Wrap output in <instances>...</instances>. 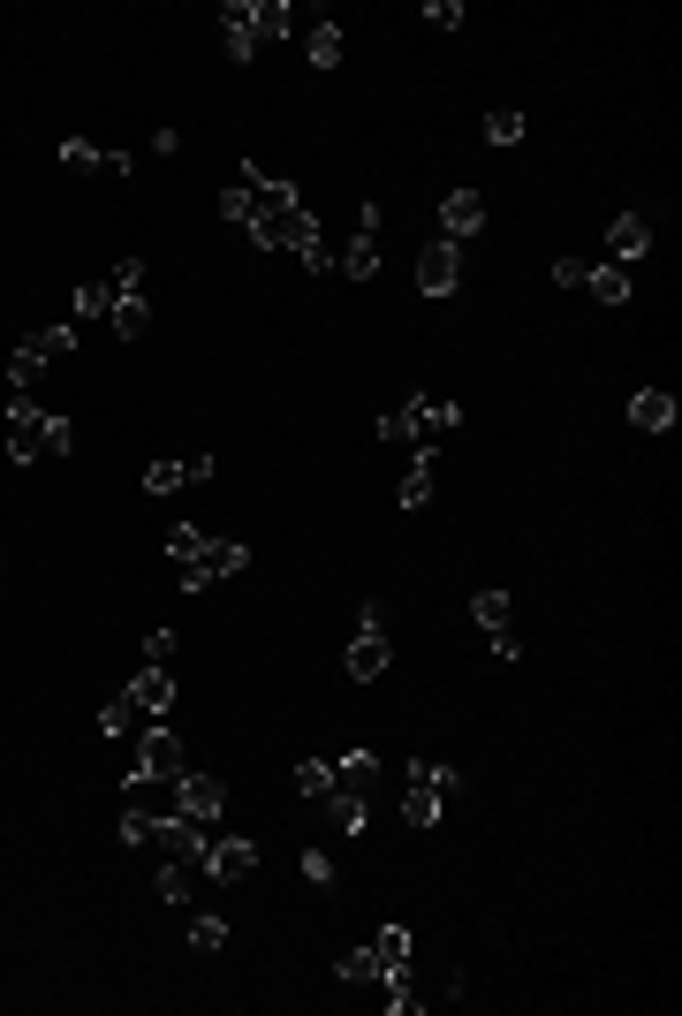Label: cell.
Segmentation results:
<instances>
[{"label":"cell","instance_id":"obj_14","mask_svg":"<svg viewBox=\"0 0 682 1016\" xmlns=\"http://www.w3.org/2000/svg\"><path fill=\"white\" fill-rule=\"evenodd\" d=\"M440 228H448V243L478 236V228H485V198H478V190H448V198H440Z\"/></svg>","mask_w":682,"mask_h":1016},{"label":"cell","instance_id":"obj_29","mask_svg":"<svg viewBox=\"0 0 682 1016\" xmlns=\"http://www.w3.org/2000/svg\"><path fill=\"white\" fill-rule=\"evenodd\" d=\"M190 948H198V956L228 948V918H213V910H205V918H190Z\"/></svg>","mask_w":682,"mask_h":1016},{"label":"cell","instance_id":"obj_47","mask_svg":"<svg viewBox=\"0 0 682 1016\" xmlns=\"http://www.w3.org/2000/svg\"><path fill=\"white\" fill-rule=\"evenodd\" d=\"M99 175H107V182H129L137 160H129V152H99Z\"/></svg>","mask_w":682,"mask_h":1016},{"label":"cell","instance_id":"obj_2","mask_svg":"<svg viewBox=\"0 0 682 1016\" xmlns=\"http://www.w3.org/2000/svg\"><path fill=\"white\" fill-rule=\"evenodd\" d=\"M69 357H77V327H39V335L16 341V357H8V387L31 395V380H39L46 365H69Z\"/></svg>","mask_w":682,"mask_h":1016},{"label":"cell","instance_id":"obj_12","mask_svg":"<svg viewBox=\"0 0 682 1016\" xmlns=\"http://www.w3.org/2000/svg\"><path fill=\"white\" fill-rule=\"evenodd\" d=\"M675 418H682V402L668 387H638V395H630V425H638V432H675Z\"/></svg>","mask_w":682,"mask_h":1016},{"label":"cell","instance_id":"obj_31","mask_svg":"<svg viewBox=\"0 0 682 1016\" xmlns=\"http://www.w3.org/2000/svg\"><path fill=\"white\" fill-rule=\"evenodd\" d=\"M297 789L311 797V805H319V797L334 789V766H327V759H303V766H297Z\"/></svg>","mask_w":682,"mask_h":1016},{"label":"cell","instance_id":"obj_48","mask_svg":"<svg viewBox=\"0 0 682 1016\" xmlns=\"http://www.w3.org/2000/svg\"><path fill=\"white\" fill-rule=\"evenodd\" d=\"M485 637H493V653H501V660H523V637H515V630H485Z\"/></svg>","mask_w":682,"mask_h":1016},{"label":"cell","instance_id":"obj_45","mask_svg":"<svg viewBox=\"0 0 682 1016\" xmlns=\"http://www.w3.org/2000/svg\"><path fill=\"white\" fill-rule=\"evenodd\" d=\"M69 448H77V425H69L61 410H53V432H46V456H69Z\"/></svg>","mask_w":682,"mask_h":1016},{"label":"cell","instance_id":"obj_8","mask_svg":"<svg viewBox=\"0 0 682 1016\" xmlns=\"http://www.w3.org/2000/svg\"><path fill=\"white\" fill-rule=\"evenodd\" d=\"M463 289V243H425L418 251V297H455Z\"/></svg>","mask_w":682,"mask_h":1016},{"label":"cell","instance_id":"obj_32","mask_svg":"<svg viewBox=\"0 0 682 1016\" xmlns=\"http://www.w3.org/2000/svg\"><path fill=\"white\" fill-rule=\"evenodd\" d=\"M258 23H265V39H289V31H297V8H289V0H258Z\"/></svg>","mask_w":682,"mask_h":1016},{"label":"cell","instance_id":"obj_20","mask_svg":"<svg viewBox=\"0 0 682 1016\" xmlns=\"http://www.w3.org/2000/svg\"><path fill=\"white\" fill-rule=\"evenodd\" d=\"M107 327H114L122 341H144V335H152V297H114Z\"/></svg>","mask_w":682,"mask_h":1016},{"label":"cell","instance_id":"obj_24","mask_svg":"<svg viewBox=\"0 0 682 1016\" xmlns=\"http://www.w3.org/2000/svg\"><path fill=\"white\" fill-rule=\"evenodd\" d=\"M334 972L349 978V986H380V978H387V972H380V948H372V940H364V948H349Z\"/></svg>","mask_w":682,"mask_h":1016},{"label":"cell","instance_id":"obj_35","mask_svg":"<svg viewBox=\"0 0 682 1016\" xmlns=\"http://www.w3.org/2000/svg\"><path fill=\"white\" fill-rule=\"evenodd\" d=\"M220 220L251 228V190H243V182H228V190H220Z\"/></svg>","mask_w":682,"mask_h":1016},{"label":"cell","instance_id":"obj_4","mask_svg":"<svg viewBox=\"0 0 682 1016\" xmlns=\"http://www.w3.org/2000/svg\"><path fill=\"white\" fill-rule=\"evenodd\" d=\"M53 410H39V395H8V464H39Z\"/></svg>","mask_w":682,"mask_h":1016},{"label":"cell","instance_id":"obj_41","mask_svg":"<svg viewBox=\"0 0 682 1016\" xmlns=\"http://www.w3.org/2000/svg\"><path fill=\"white\" fill-rule=\"evenodd\" d=\"M144 668H174V630H152V637H144Z\"/></svg>","mask_w":682,"mask_h":1016},{"label":"cell","instance_id":"obj_40","mask_svg":"<svg viewBox=\"0 0 682 1016\" xmlns=\"http://www.w3.org/2000/svg\"><path fill=\"white\" fill-rule=\"evenodd\" d=\"M380 440H418V432H410V402H394V410H380Z\"/></svg>","mask_w":682,"mask_h":1016},{"label":"cell","instance_id":"obj_42","mask_svg":"<svg viewBox=\"0 0 682 1016\" xmlns=\"http://www.w3.org/2000/svg\"><path fill=\"white\" fill-rule=\"evenodd\" d=\"M152 843V811H122V849H144Z\"/></svg>","mask_w":682,"mask_h":1016},{"label":"cell","instance_id":"obj_13","mask_svg":"<svg viewBox=\"0 0 682 1016\" xmlns=\"http://www.w3.org/2000/svg\"><path fill=\"white\" fill-rule=\"evenodd\" d=\"M606 251H614V266H638V258L652 251V220H644V212H614V228H606Z\"/></svg>","mask_w":682,"mask_h":1016},{"label":"cell","instance_id":"obj_27","mask_svg":"<svg viewBox=\"0 0 682 1016\" xmlns=\"http://www.w3.org/2000/svg\"><path fill=\"white\" fill-rule=\"evenodd\" d=\"M107 311H114V281L99 273V281H84V289H77V319H107Z\"/></svg>","mask_w":682,"mask_h":1016},{"label":"cell","instance_id":"obj_37","mask_svg":"<svg viewBox=\"0 0 682 1016\" xmlns=\"http://www.w3.org/2000/svg\"><path fill=\"white\" fill-rule=\"evenodd\" d=\"M107 281H114V297H144V258H122Z\"/></svg>","mask_w":682,"mask_h":1016},{"label":"cell","instance_id":"obj_33","mask_svg":"<svg viewBox=\"0 0 682 1016\" xmlns=\"http://www.w3.org/2000/svg\"><path fill=\"white\" fill-rule=\"evenodd\" d=\"M61 168H69V175H99V145L69 137V145H61Z\"/></svg>","mask_w":682,"mask_h":1016},{"label":"cell","instance_id":"obj_10","mask_svg":"<svg viewBox=\"0 0 682 1016\" xmlns=\"http://www.w3.org/2000/svg\"><path fill=\"white\" fill-rule=\"evenodd\" d=\"M174 811L198 819V827H213L220 811H228V781H220V774H182V781H174Z\"/></svg>","mask_w":682,"mask_h":1016},{"label":"cell","instance_id":"obj_7","mask_svg":"<svg viewBox=\"0 0 682 1016\" xmlns=\"http://www.w3.org/2000/svg\"><path fill=\"white\" fill-rule=\"evenodd\" d=\"M198 873H213L220 888H235V880H251V873H258V843H243V835H205Z\"/></svg>","mask_w":682,"mask_h":1016},{"label":"cell","instance_id":"obj_15","mask_svg":"<svg viewBox=\"0 0 682 1016\" xmlns=\"http://www.w3.org/2000/svg\"><path fill=\"white\" fill-rule=\"evenodd\" d=\"M364 805H372V797H357V789H327V797H319V819L334 827L341 843H357V835H364Z\"/></svg>","mask_w":682,"mask_h":1016},{"label":"cell","instance_id":"obj_39","mask_svg":"<svg viewBox=\"0 0 682 1016\" xmlns=\"http://www.w3.org/2000/svg\"><path fill=\"white\" fill-rule=\"evenodd\" d=\"M303 880H311V888H334V857H327V849H303Z\"/></svg>","mask_w":682,"mask_h":1016},{"label":"cell","instance_id":"obj_44","mask_svg":"<svg viewBox=\"0 0 682 1016\" xmlns=\"http://www.w3.org/2000/svg\"><path fill=\"white\" fill-rule=\"evenodd\" d=\"M425 23H432V31H463V0H432Z\"/></svg>","mask_w":682,"mask_h":1016},{"label":"cell","instance_id":"obj_36","mask_svg":"<svg viewBox=\"0 0 682 1016\" xmlns=\"http://www.w3.org/2000/svg\"><path fill=\"white\" fill-rule=\"evenodd\" d=\"M387 1009H394V1016H418V1009H425V1002H418V986H410V972L387 978Z\"/></svg>","mask_w":682,"mask_h":1016},{"label":"cell","instance_id":"obj_34","mask_svg":"<svg viewBox=\"0 0 682 1016\" xmlns=\"http://www.w3.org/2000/svg\"><path fill=\"white\" fill-rule=\"evenodd\" d=\"M182 486H190V478H182V464H174V456L144 470V494H182Z\"/></svg>","mask_w":682,"mask_h":1016},{"label":"cell","instance_id":"obj_43","mask_svg":"<svg viewBox=\"0 0 682 1016\" xmlns=\"http://www.w3.org/2000/svg\"><path fill=\"white\" fill-rule=\"evenodd\" d=\"M190 895V865H160V903H182Z\"/></svg>","mask_w":682,"mask_h":1016},{"label":"cell","instance_id":"obj_22","mask_svg":"<svg viewBox=\"0 0 682 1016\" xmlns=\"http://www.w3.org/2000/svg\"><path fill=\"white\" fill-rule=\"evenodd\" d=\"M372 781H380V759H372V751H349V759L334 766V789H357V797H372Z\"/></svg>","mask_w":682,"mask_h":1016},{"label":"cell","instance_id":"obj_5","mask_svg":"<svg viewBox=\"0 0 682 1016\" xmlns=\"http://www.w3.org/2000/svg\"><path fill=\"white\" fill-rule=\"evenodd\" d=\"M144 849H160L168 865H190V873H198V857H205V827L182 819V811H152V843H144Z\"/></svg>","mask_w":682,"mask_h":1016},{"label":"cell","instance_id":"obj_6","mask_svg":"<svg viewBox=\"0 0 682 1016\" xmlns=\"http://www.w3.org/2000/svg\"><path fill=\"white\" fill-rule=\"evenodd\" d=\"M387 660H394V645H387V630H380V607H364V622H357V637H349L341 668H349L357 683H372V676H387Z\"/></svg>","mask_w":682,"mask_h":1016},{"label":"cell","instance_id":"obj_25","mask_svg":"<svg viewBox=\"0 0 682 1016\" xmlns=\"http://www.w3.org/2000/svg\"><path fill=\"white\" fill-rule=\"evenodd\" d=\"M394 501H402V508H432V464H425V456H418V464L402 470V486H394Z\"/></svg>","mask_w":682,"mask_h":1016},{"label":"cell","instance_id":"obj_28","mask_svg":"<svg viewBox=\"0 0 682 1016\" xmlns=\"http://www.w3.org/2000/svg\"><path fill=\"white\" fill-rule=\"evenodd\" d=\"M523 107H493V114H485V137H493V145H523Z\"/></svg>","mask_w":682,"mask_h":1016},{"label":"cell","instance_id":"obj_18","mask_svg":"<svg viewBox=\"0 0 682 1016\" xmlns=\"http://www.w3.org/2000/svg\"><path fill=\"white\" fill-rule=\"evenodd\" d=\"M129 706H137V714H168L174 706V676L168 668H144V676L129 683Z\"/></svg>","mask_w":682,"mask_h":1016},{"label":"cell","instance_id":"obj_16","mask_svg":"<svg viewBox=\"0 0 682 1016\" xmlns=\"http://www.w3.org/2000/svg\"><path fill=\"white\" fill-rule=\"evenodd\" d=\"M455 425H463V410H455L448 395H432V402H410V432H418V440H448Z\"/></svg>","mask_w":682,"mask_h":1016},{"label":"cell","instance_id":"obj_38","mask_svg":"<svg viewBox=\"0 0 682 1016\" xmlns=\"http://www.w3.org/2000/svg\"><path fill=\"white\" fill-rule=\"evenodd\" d=\"M198 547H205V531H198V524H174V531H168V561H190Z\"/></svg>","mask_w":682,"mask_h":1016},{"label":"cell","instance_id":"obj_23","mask_svg":"<svg viewBox=\"0 0 682 1016\" xmlns=\"http://www.w3.org/2000/svg\"><path fill=\"white\" fill-rule=\"evenodd\" d=\"M509 615H515L509 592H470V622L478 630H509Z\"/></svg>","mask_w":682,"mask_h":1016},{"label":"cell","instance_id":"obj_46","mask_svg":"<svg viewBox=\"0 0 682 1016\" xmlns=\"http://www.w3.org/2000/svg\"><path fill=\"white\" fill-rule=\"evenodd\" d=\"M584 281H592V266H584V258H561V266H554V289H584Z\"/></svg>","mask_w":682,"mask_h":1016},{"label":"cell","instance_id":"obj_26","mask_svg":"<svg viewBox=\"0 0 682 1016\" xmlns=\"http://www.w3.org/2000/svg\"><path fill=\"white\" fill-rule=\"evenodd\" d=\"M599 303H630V266H592V281H584Z\"/></svg>","mask_w":682,"mask_h":1016},{"label":"cell","instance_id":"obj_21","mask_svg":"<svg viewBox=\"0 0 682 1016\" xmlns=\"http://www.w3.org/2000/svg\"><path fill=\"white\" fill-rule=\"evenodd\" d=\"M372 948H380V972H387V978L410 972V926H380V940H372ZM387 978H380V986H387Z\"/></svg>","mask_w":682,"mask_h":1016},{"label":"cell","instance_id":"obj_1","mask_svg":"<svg viewBox=\"0 0 682 1016\" xmlns=\"http://www.w3.org/2000/svg\"><path fill=\"white\" fill-rule=\"evenodd\" d=\"M455 797H463V766H448V759H410V781H402V819H410L418 835H425V827H440Z\"/></svg>","mask_w":682,"mask_h":1016},{"label":"cell","instance_id":"obj_17","mask_svg":"<svg viewBox=\"0 0 682 1016\" xmlns=\"http://www.w3.org/2000/svg\"><path fill=\"white\" fill-rule=\"evenodd\" d=\"M341 273H349V281H372V273H380V228H357V236L341 243Z\"/></svg>","mask_w":682,"mask_h":1016},{"label":"cell","instance_id":"obj_11","mask_svg":"<svg viewBox=\"0 0 682 1016\" xmlns=\"http://www.w3.org/2000/svg\"><path fill=\"white\" fill-rule=\"evenodd\" d=\"M129 781H182V744H174L168 728H152V736L137 744V759H129Z\"/></svg>","mask_w":682,"mask_h":1016},{"label":"cell","instance_id":"obj_3","mask_svg":"<svg viewBox=\"0 0 682 1016\" xmlns=\"http://www.w3.org/2000/svg\"><path fill=\"white\" fill-rule=\"evenodd\" d=\"M174 569H182V592H213L220 577L251 569V547H243V539H205V547L190 554V561H174Z\"/></svg>","mask_w":682,"mask_h":1016},{"label":"cell","instance_id":"obj_30","mask_svg":"<svg viewBox=\"0 0 682 1016\" xmlns=\"http://www.w3.org/2000/svg\"><path fill=\"white\" fill-rule=\"evenodd\" d=\"M129 728H137V706H129V690H122V698L99 706V736H129Z\"/></svg>","mask_w":682,"mask_h":1016},{"label":"cell","instance_id":"obj_19","mask_svg":"<svg viewBox=\"0 0 682 1016\" xmlns=\"http://www.w3.org/2000/svg\"><path fill=\"white\" fill-rule=\"evenodd\" d=\"M303 53H311L319 69H341V23L334 16H311V23H303Z\"/></svg>","mask_w":682,"mask_h":1016},{"label":"cell","instance_id":"obj_9","mask_svg":"<svg viewBox=\"0 0 682 1016\" xmlns=\"http://www.w3.org/2000/svg\"><path fill=\"white\" fill-rule=\"evenodd\" d=\"M220 39H228V61H258L265 53V23H258V0H228L220 8Z\"/></svg>","mask_w":682,"mask_h":1016}]
</instances>
